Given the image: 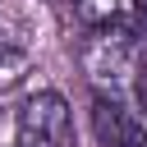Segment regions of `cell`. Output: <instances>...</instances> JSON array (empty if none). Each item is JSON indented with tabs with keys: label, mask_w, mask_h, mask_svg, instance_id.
Wrapping results in <instances>:
<instances>
[{
	"label": "cell",
	"mask_w": 147,
	"mask_h": 147,
	"mask_svg": "<svg viewBox=\"0 0 147 147\" xmlns=\"http://www.w3.org/2000/svg\"><path fill=\"white\" fill-rule=\"evenodd\" d=\"M92 129L101 147H147V96L119 92V96H92Z\"/></svg>",
	"instance_id": "3957f363"
},
{
	"label": "cell",
	"mask_w": 147,
	"mask_h": 147,
	"mask_svg": "<svg viewBox=\"0 0 147 147\" xmlns=\"http://www.w3.org/2000/svg\"><path fill=\"white\" fill-rule=\"evenodd\" d=\"M83 78L92 96H119L142 87V41L133 23H96L83 37Z\"/></svg>",
	"instance_id": "6da1fadb"
},
{
	"label": "cell",
	"mask_w": 147,
	"mask_h": 147,
	"mask_svg": "<svg viewBox=\"0 0 147 147\" xmlns=\"http://www.w3.org/2000/svg\"><path fill=\"white\" fill-rule=\"evenodd\" d=\"M138 28H142V32H147V0H142V5H138Z\"/></svg>",
	"instance_id": "5b68a950"
},
{
	"label": "cell",
	"mask_w": 147,
	"mask_h": 147,
	"mask_svg": "<svg viewBox=\"0 0 147 147\" xmlns=\"http://www.w3.org/2000/svg\"><path fill=\"white\" fill-rule=\"evenodd\" d=\"M74 9H78V18L87 28H96V23H129L133 0H74Z\"/></svg>",
	"instance_id": "277c9868"
},
{
	"label": "cell",
	"mask_w": 147,
	"mask_h": 147,
	"mask_svg": "<svg viewBox=\"0 0 147 147\" xmlns=\"http://www.w3.org/2000/svg\"><path fill=\"white\" fill-rule=\"evenodd\" d=\"M14 147H74V110L55 87L23 96L14 115Z\"/></svg>",
	"instance_id": "7a4b0ae2"
}]
</instances>
